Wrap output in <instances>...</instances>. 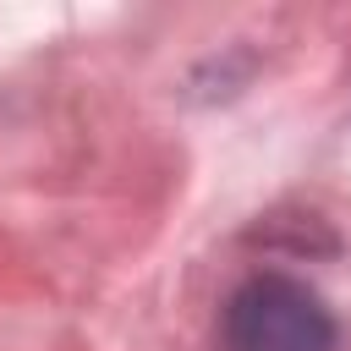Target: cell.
<instances>
[{"label":"cell","mask_w":351,"mask_h":351,"mask_svg":"<svg viewBox=\"0 0 351 351\" xmlns=\"http://www.w3.org/2000/svg\"><path fill=\"white\" fill-rule=\"evenodd\" d=\"M225 351H335V318L302 280L252 274L225 302Z\"/></svg>","instance_id":"1"}]
</instances>
